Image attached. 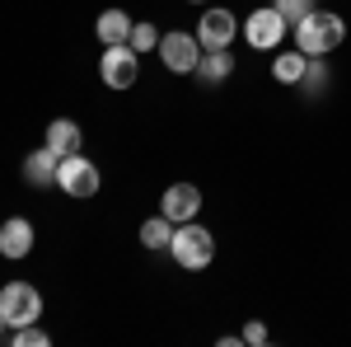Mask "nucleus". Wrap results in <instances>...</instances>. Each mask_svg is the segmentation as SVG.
<instances>
[{"label": "nucleus", "mask_w": 351, "mask_h": 347, "mask_svg": "<svg viewBox=\"0 0 351 347\" xmlns=\"http://www.w3.org/2000/svg\"><path fill=\"white\" fill-rule=\"evenodd\" d=\"M291 33H295V47L304 56H328V52L342 47V38H347V19L332 14V10H314V14H304Z\"/></svg>", "instance_id": "1"}, {"label": "nucleus", "mask_w": 351, "mask_h": 347, "mask_svg": "<svg viewBox=\"0 0 351 347\" xmlns=\"http://www.w3.org/2000/svg\"><path fill=\"white\" fill-rule=\"evenodd\" d=\"M169 254H173V263L183 267V272H202V267H211V258H216V235L202 221H183V225H173Z\"/></svg>", "instance_id": "2"}, {"label": "nucleus", "mask_w": 351, "mask_h": 347, "mask_svg": "<svg viewBox=\"0 0 351 347\" xmlns=\"http://www.w3.org/2000/svg\"><path fill=\"white\" fill-rule=\"evenodd\" d=\"M56 188L66 197H75V202H89L104 188V174H99V164L84 150H75V155H61V164H56Z\"/></svg>", "instance_id": "3"}, {"label": "nucleus", "mask_w": 351, "mask_h": 347, "mask_svg": "<svg viewBox=\"0 0 351 347\" xmlns=\"http://www.w3.org/2000/svg\"><path fill=\"white\" fill-rule=\"evenodd\" d=\"M160 61L164 71H173V76H197V61H202V43H197V33H183V28H169L160 33Z\"/></svg>", "instance_id": "4"}, {"label": "nucleus", "mask_w": 351, "mask_h": 347, "mask_svg": "<svg viewBox=\"0 0 351 347\" xmlns=\"http://www.w3.org/2000/svg\"><path fill=\"white\" fill-rule=\"evenodd\" d=\"M243 43L253 47V52H276L281 47V38L291 33V24L276 14V5H263V10H253L248 19H243Z\"/></svg>", "instance_id": "5"}, {"label": "nucleus", "mask_w": 351, "mask_h": 347, "mask_svg": "<svg viewBox=\"0 0 351 347\" xmlns=\"http://www.w3.org/2000/svg\"><path fill=\"white\" fill-rule=\"evenodd\" d=\"M0 315H5L10 328L38 324V320H43V295H38V287H28V282H10V287H0Z\"/></svg>", "instance_id": "6"}, {"label": "nucleus", "mask_w": 351, "mask_h": 347, "mask_svg": "<svg viewBox=\"0 0 351 347\" xmlns=\"http://www.w3.org/2000/svg\"><path fill=\"white\" fill-rule=\"evenodd\" d=\"M99 76H104L108 89H132V85L141 80V52H136L132 43H112V47H104V56H99Z\"/></svg>", "instance_id": "7"}, {"label": "nucleus", "mask_w": 351, "mask_h": 347, "mask_svg": "<svg viewBox=\"0 0 351 347\" xmlns=\"http://www.w3.org/2000/svg\"><path fill=\"white\" fill-rule=\"evenodd\" d=\"M234 38H239V14H234V10L211 5V10L197 19V43H202V52H211V47H230Z\"/></svg>", "instance_id": "8"}, {"label": "nucleus", "mask_w": 351, "mask_h": 347, "mask_svg": "<svg viewBox=\"0 0 351 347\" xmlns=\"http://www.w3.org/2000/svg\"><path fill=\"white\" fill-rule=\"evenodd\" d=\"M160 212L173 221V225H183V221H197L202 216V188L197 183H169L160 197Z\"/></svg>", "instance_id": "9"}, {"label": "nucleus", "mask_w": 351, "mask_h": 347, "mask_svg": "<svg viewBox=\"0 0 351 347\" xmlns=\"http://www.w3.org/2000/svg\"><path fill=\"white\" fill-rule=\"evenodd\" d=\"M33 254V225L24 216H10L0 225V258H28Z\"/></svg>", "instance_id": "10"}, {"label": "nucleus", "mask_w": 351, "mask_h": 347, "mask_svg": "<svg viewBox=\"0 0 351 347\" xmlns=\"http://www.w3.org/2000/svg\"><path fill=\"white\" fill-rule=\"evenodd\" d=\"M43 146H52L56 155H75V150L84 146L80 122H75V117H52V122H47V141H43Z\"/></svg>", "instance_id": "11"}, {"label": "nucleus", "mask_w": 351, "mask_h": 347, "mask_svg": "<svg viewBox=\"0 0 351 347\" xmlns=\"http://www.w3.org/2000/svg\"><path fill=\"white\" fill-rule=\"evenodd\" d=\"M56 164H61V155H56L52 146H38V150L24 160V179L33 188H52L56 183Z\"/></svg>", "instance_id": "12"}, {"label": "nucleus", "mask_w": 351, "mask_h": 347, "mask_svg": "<svg viewBox=\"0 0 351 347\" xmlns=\"http://www.w3.org/2000/svg\"><path fill=\"white\" fill-rule=\"evenodd\" d=\"M132 14L127 10H104L99 14V24H94V38L104 43V47H112V43H132Z\"/></svg>", "instance_id": "13"}, {"label": "nucleus", "mask_w": 351, "mask_h": 347, "mask_svg": "<svg viewBox=\"0 0 351 347\" xmlns=\"http://www.w3.org/2000/svg\"><path fill=\"white\" fill-rule=\"evenodd\" d=\"M197 76H202V85H225L230 76H234V52H230V47H211V52H202Z\"/></svg>", "instance_id": "14"}, {"label": "nucleus", "mask_w": 351, "mask_h": 347, "mask_svg": "<svg viewBox=\"0 0 351 347\" xmlns=\"http://www.w3.org/2000/svg\"><path fill=\"white\" fill-rule=\"evenodd\" d=\"M304 66H309V56L300 52H281V47H276V61H271V80L276 85H300L304 80Z\"/></svg>", "instance_id": "15"}, {"label": "nucleus", "mask_w": 351, "mask_h": 347, "mask_svg": "<svg viewBox=\"0 0 351 347\" xmlns=\"http://www.w3.org/2000/svg\"><path fill=\"white\" fill-rule=\"evenodd\" d=\"M169 240H173V221H169V216H150V221H145V225H141V244H145V249H155V254H160V249H169Z\"/></svg>", "instance_id": "16"}, {"label": "nucleus", "mask_w": 351, "mask_h": 347, "mask_svg": "<svg viewBox=\"0 0 351 347\" xmlns=\"http://www.w3.org/2000/svg\"><path fill=\"white\" fill-rule=\"evenodd\" d=\"M328 85H332V71H328L324 56H309V66H304V80H300V89H309V94H324Z\"/></svg>", "instance_id": "17"}, {"label": "nucleus", "mask_w": 351, "mask_h": 347, "mask_svg": "<svg viewBox=\"0 0 351 347\" xmlns=\"http://www.w3.org/2000/svg\"><path fill=\"white\" fill-rule=\"evenodd\" d=\"M271 5H276V14H281L291 28H295L304 14H314V10H319V0H271Z\"/></svg>", "instance_id": "18"}, {"label": "nucleus", "mask_w": 351, "mask_h": 347, "mask_svg": "<svg viewBox=\"0 0 351 347\" xmlns=\"http://www.w3.org/2000/svg\"><path fill=\"white\" fill-rule=\"evenodd\" d=\"M10 338H14V347H47V343H52V333H47V328H38V324L10 328Z\"/></svg>", "instance_id": "19"}, {"label": "nucleus", "mask_w": 351, "mask_h": 347, "mask_svg": "<svg viewBox=\"0 0 351 347\" xmlns=\"http://www.w3.org/2000/svg\"><path fill=\"white\" fill-rule=\"evenodd\" d=\"M132 47L136 52H155V47H160V28L155 24H136L132 28Z\"/></svg>", "instance_id": "20"}, {"label": "nucleus", "mask_w": 351, "mask_h": 347, "mask_svg": "<svg viewBox=\"0 0 351 347\" xmlns=\"http://www.w3.org/2000/svg\"><path fill=\"white\" fill-rule=\"evenodd\" d=\"M239 338H243V343H253V347H263V343L271 338V333H267V324H263V320H248V324H243V333H239Z\"/></svg>", "instance_id": "21"}, {"label": "nucleus", "mask_w": 351, "mask_h": 347, "mask_svg": "<svg viewBox=\"0 0 351 347\" xmlns=\"http://www.w3.org/2000/svg\"><path fill=\"white\" fill-rule=\"evenodd\" d=\"M5 328H10V324H5V315H0V333H5Z\"/></svg>", "instance_id": "22"}, {"label": "nucleus", "mask_w": 351, "mask_h": 347, "mask_svg": "<svg viewBox=\"0 0 351 347\" xmlns=\"http://www.w3.org/2000/svg\"><path fill=\"white\" fill-rule=\"evenodd\" d=\"M192 5H211V0H192Z\"/></svg>", "instance_id": "23"}]
</instances>
